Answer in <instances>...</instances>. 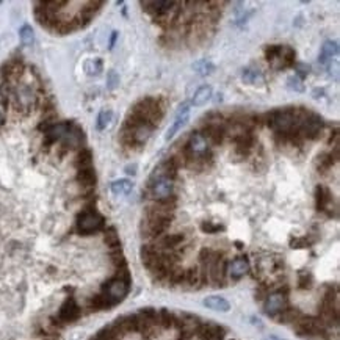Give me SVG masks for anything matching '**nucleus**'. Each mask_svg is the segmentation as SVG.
Masks as SVG:
<instances>
[{
  "label": "nucleus",
  "instance_id": "4",
  "mask_svg": "<svg viewBox=\"0 0 340 340\" xmlns=\"http://www.w3.org/2000/svg\"><path fill=\"white\" fill-rule=\"evenodd\" d=\"M287 307H288V300L284 293H281V291H276V293L268 295L265 300V304H263V309L268 315L282 313Z\"/></svg>",
  "mask_w": 340,
  "mask_h": 340
},
{
  "label": "nucleus",
  "instance_id": "30",
  "mask_svg": "<svg viewBox=\"0 0 340 340\" xmlns=\"http://www.w3.org/2000/svg\"><path fill=\"white\" fill-rule=\"evenodd\" d=\"M4 123H5V118H4L2 113H0V126H4Z\"/></svg>",
  "mask_w": 340,
  "mask_h": 340
},
{
  "label": "nucleus",
  "instance_id": "26",
  "mask_svg": "<svg viewBox=\"0 0 340 340\" xmlns=\"http://www.w3.org/2000/svg\"><path fill=\"white\" fill-rule=\"evenodd\" d=\"M287 86H288L291 91H297V93L304 91V85L301 83V80H300L297 76H293V77H288V80H287Z\"/></svg>",
  "mask_w": 340,
  "mask_h": 340
},
{
  "label": "nucleus",
  "instance_id": "23",
  "mask_svg": "<svg viewBox=\"0 0 340 340\" xmlns=\"http://www.w3.org/2000/svg\"><path fill=\"white\" fill-rule=\"evenodd\" d=\"M199 282H201V273H199L198 268H188L185 271V282L184 284L194 287V285H198Z\"/></svg>",
  "mask_w": 340,
  "mask_h": 340
},
{
  "label": "nucleus",
  "instance_id": "3",
  "mask_svg": "<svg viewBox=\"0 0 340 340\" xmlns=\"http://www.w3.org/2000/svg\"><path fill=\"white\" fill-rule=\"evenodd\" d=\"M173 190H174V184L169 179H160V180L151 182L149 184V198H152L154 202L165 201V199L173 196Z\"/></svg>",
  "mask_w": 340,
  "mask_h": 340
},
{
  "label": "nucleus",
  "instance_id": "15",
  "mask_svg": "<svg viewBox=\"0 0 340 340\" xmlns=\"http://www.w3.org/2000/svg\"><path fill=\"white\" fill-rule=\"evenodd\" d=\"M74 165L77 168V171H80V169H88V168H93V154L89 149H82L76 160H74Z\"/></svg>",
  "mask_w": 340,
  "mask_h": 340
},
{
  "label": "nucleus",
  "instance_id": "25",
  "mask_svg": "<svg viewBox=\"0 0 340 340\" xmlns=\"http://www.w3.org/2000/svg\"><path fill=\"white\" fill-rule=\"evenodd\" d=\"M194 69H196V72H199L201 76H206V74H210V72L215 69V66L212 64V63H209V61H199V63H196L193 66Z\"/></svg>",
  "mask_w": 340,
  "mask_h": 340
},
{
  "label": "nucleus",
  "instance_id": "7",
  "mask_svg": "<svg viewBox=\"0 0 340 340\" xmlns=\"http://www.w3.org/2000/svg\"><path fill=\"white\" fill-rule=\"evenodd\" d=\"M188 107H190L188 104L180 105V108H179V111H177V115H176V119H174L173 126L166 130V135H165V140H166V141H169L171 138H174L176 133H177V132H179V130L188 123V118H190V108H188Z\"/></svg>",
  "mask_w": 340,
  "mask_h": 340
},
{
  "label": "nucleus",
  "instance_id": "12",
  "mask_svg": "<svg viewBox=\"0 0 340 340\" xmlns=\"http://www.w3.org/2000/svg\"><path fill=\"white\" fill-rule=\"evenodd\" d=\"M184 241V235L182 234H168L165 237H160L158 240V246H155L157 250L162 251H173L174 248H177L180 243Z\"/></svg>",
  "mask_w": 340,
  "mask_h": 340
},
{
  "label": "nucleus",
  "instance_id": "10",
  "mask_svg": "<svg viewBox=\"0 0 340 340\" xmlns=\"http://www.w3.org/2000/svg\"><path fill=\"white\" fill-rule=\"evenodd\" d=\"M85 141V135L82 132V129L72 126L69 129V132L63 137V146L67 149H76V148H80Z\"/></svg>",
  "mask_w": 340,
  "mask_h": 340
},
{
  "label": "nucleus",
  "instance_id": "21",
  "mask_svg": "<svg viewBox=\"0 0 340 340\" xmlns=\"http://www.w3.org/2000/svg\"><path fill=\"white\" fill-rule=\"evenodd\" d=\"M19 38L24 46H32L35 42V32L30 26H24L19 30Z\"/></svg>",
  "mask_w": 340,
  "mask_h": 340
},
{
  "label": "nucleus",
  "instance_id": "27",
  "mask_svg": "<svg viewBox=\"0 0 340 340\" xmlns=\"http://www.w3.org/2000/svg\"><path fill=\"white\" fill-rule=\"evenodd\" d=\"M295 71H297V77L301 80V79L307 77V74L310 72V66H309V64H304V63H297V64H295Z\"/></svg>",
  "mask_w": 340,
  "mask_h": 340
},
{
  "label": "nucleus",
  "instance_id": "18",
  "mask_svg": "<svg viewBox=\"0 0 340 340\" xmlns=\"http://www.w3.org/2000/svg\"><path fill=\"white\" fill-rule=\"evenodd\" d=\"M77 182L85 185V187H93L96 184L94 169L88 168V169H80V171H77Z\"/></svg>",
  "mask_w": 340,
  "mask_h": 340
},
{
  "label": "nucleus",
  "instance_id": "20",
  "mask_svg": "<svg viewBox=\"0 0 340 340\" xmlns=\"http://www.w3.org/2000/svg\"><path fill=\"white\" fill-rule=\"evenodd\" d=\"M331 202V193L325 187H317V207L319 210H326V206Z\"/></svg>",
  "mask_w": 340,
  "mask_h": 340
},
{
  "label": "nucleus",
  "instance_id": "5",
  "mask_svg": "<svg viewBox=\"0 0 340 340\" xmlns=\"http://www.w3.org/2000/svg\"><path fill=\"white\" fill-rule=\"evenodd\" d=\"M196 332L201 340H223L226 337V329L216 323H201Z\"/></svg>",
  "mask_w": 340,
  "mask_h": 340
},
{
  "label": "nucleus",
  "instance_id": "31",
  "mask_svg": "<svg viewBox=\"0 0 340 340\" xmlns=\"http://www.w3.org/2000/svg\"><path fill=\"white\" fill-rule=\"evenodd\" d=\"M266 340H281V338H279V337H276V335H270V337L266 338Z\"/></svg>",
  "mask_w": 340,
  "mask_h": 340
},
{
  "label": "nucleus",
  "instance_id": "14",
  "mask_svg": "<svg viewBox=\"0 0 340 340\" xmlns=\"http://www.w3.org/2000/svg\"><path fill=\"white\" fill-rule=\"evenodd\" d=\"M212 93H213L212 86H209V85L201 86L196 93H194L193 99H191V104L194 107H201V105L207 104V101H210V97H212Z\"/></svg>",
  "mask_w": 340,
  "mask_h": 340
},
{
  "label": "nucleus",
  "instance_id": "19",
  "mask_svg": "<svg viewBox=\"0 0 340 340\" xmlns=\"http://www.w3.org/2000/svg\"><path fill=\"white\" fill-rule=\"evenodd\" d=\"M174 320H176V315L173 312H169L168 309H162L158 312V325H162V328H165V329L173 328Z\"/></svg>",
  "mask_w": 340,
  "mask_h": 340
},
{
  "label": "nucleus",
  "instance_id": "6",
  "mask_svg": "<svg viewBox=\"0 0 340 340\" xmlns=\"http://www.w3.org/2000/svg\"><path fill=\"white\" fill-rule=\"evenodd\" d=\"M79 317H80V307H79V304L76 303L74 298H67V300L63 303V306L60 307L58 319H60L63 323H72V322H76Z\"/></svg>",
  "mask_w": 340,
  "mask_h": 340
},
{
  "label": "nucleus",
  "instance_id": "9",
  "mask_svg": "<svg viewBox=\"0 0 340 340\" xmlns=\"http://www.w3.org/2000/svg\"><path fill=\"white\" fill-rule=\"evenodd\" d=\"M71 127H72L71 123H55L54 126H51V127H49V129L44 132L46 146L54 144V143L58 141V140H63V137L69 132Z\"/></svg>",
  "mask_w": 340,
  "mask_h": 340
},
{
  "label": "nucleus",
  "instance_id": "2",
  "mask_svg": "<svg viewBox=\"0 0 340 340\" xmlns=\"http://www.w3.org/2000/svg\"><path fill=\"white\" fill-rule=\"evenodd\" d=\"M104 228V216L96 210H85L77 216V231L82 235H89Z\"/></svg>",
  "mask_w": 340,
  "mask_h": 340
},
{
  "label": "nucleus",
  "instance_id": "28",
  "mask_svg": "<svg viewBox=\"0 0 340 340\" xmlns=\"http://www.w3.org/2000/svg\"><path fill=\"white\" fill-rule=\"evenodd\" d=\"M202 231H206V232H216V231H223V226L212 224V223H204L202 224Z\"/></svg>",
  "mask_w": 340,
  "mask_h": 340
},
{
  "label": "nucleus",
  "instance_id": "17",
  "mask_svg": "<svg viewBox=\"0 0 340 340\" xmlns=\"http://www.w3.org/2000/svg\"><path fill=\"white\" fill-rule=\"evenodd\" d=\"M132 187H133V184L129 179H119V180H115L111 184V193L116 194V196H121V194L130 193Z\"/></svg>",
  "mask_w": 340,
  "mask_h": 340
},
{
  "label": "nucleus",
  "instance_id": "8",
  "mask_svg": "<svg viewBox=\"0 0 340 340\" xmlns=\"http://www.w3.org/2000/svg\"><path fill=\"white\" fill-rule=\"evenodd\" d=\"M226 275H228V262L221 257L216 259L209 268V276H210L212 282L216 285H224Z\"/></svg>",
  "mask_w": 340,
  "mask_h": 340
},
{
  "label": "nucleus",
  "instance_id": "11",
  "mask_svg": "<svg viewBox=\"0 0 340 340\" xmlns=\"http://www.w3.org/2000/svg\"><path fill=\"white\" fill-rule=\"evenodd\" d=\"M250 271V262L245 257H238L232 260L228 266V273L232 279H240Z\"/></svg>",
  "mask_w": 340,
  "mask_h": 340
},
{
  "label": "nucleus",
  "instance_id": "13",
  "mask_svg": "<svg viewBox=\"0 0 340 340\" xmlns=\"http://www.w3.org/2000/svg\"><path fill=\"white\" fill-rule=\"evenodd\" d=\"M204 306L212 309V310H216V312H228L231 309V304L228 300H224L223 297H218V295H212V297H207L204 300Z\"/></svg>",
  "mask_w": 340,
  "mask_h": 340
},
{
  "label": "nucleus",
  "instance_id": "22",
  "mask_svg": "<svg viewBox=\"0 0 340 340\" xmlns=\"http://www.w3.org/2000/svg\"><path fill=\"white\" fill-rule=\"evenodd\" d=\"M105 243L111 248V251H116V250H121V241H119V237L116 234V231L113 228L107 229L105 232Z\"/></svg>",
  "mask_w": 340,
  "mask_h": 340
},
{
  "label": "nucleus",
  "instance_id": "1",
  "mask_svg": "<svg viewBox=\"0 0 340 340\" xmlns=\"http://www.w3.org/2000/svg\"><path fill=\"white\" fill-rule=\"evenodd\" d=\"M129 285H130V276H129V271L127 268H121L118 276L110 279L105 285H104V290H102V295L104 298L107 300L108 306H115L118 303L123 301L127 293H129Z\"/></svg>",
  "mask_w": 340,
  "mask_h": 340
},
{
  "label": "nucleus",
  "instance_id": "29",
  "mask_svg": "<svg viewBox=\"0 0 340 340\" xmlns=\"http://www.w3.org/2000/svg\"><path fill=\"white\" fill-rule=\"evenodd\" d=\"M116 36H118V32H113V35H111V39H110V49L115 46V41H116Z\"/></svg>",
  "mask_w": 340,
  "mask_h": 340
},
{
  "label": "nucleus",
  "instance_id": "16",
  "mask_svg": "<svg viewBox=\"0 0 340 340\" xmlns=\"http://www.w3.org/2000/svg\"><path fill=\"white\" fill-rule=\"evenodd\" d=\"M337 54H338V46H337L335 41L325 42L323 47H322V54H320V63H326L328 60H331Z\"/></svg>",
  "mask_w": 340,
  "mask_h": 340
},
{
  "label": "nucleus",
  "instance_id": "24",
  "mask_svg": "<svg viewBox=\"0 0 340 340\" xmlns=\"http://www.w3.org/2000/svg\"><path fill=\"white\" fill-rule=\"evenodd\" d=\"M111 118H113L111 110H104V111H101L99 116H97V130L107 129L108 124H110V121H111Z\"/></svg>",
  "mask_w": 340,
  "mask_h": 340
}]
</instances>
